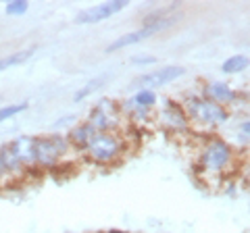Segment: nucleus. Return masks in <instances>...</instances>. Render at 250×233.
<instances>
[{
  "instance_id": "nucleus-1",
  "label": "nucleus",
  "mask_w": 250,
  "mask_h": 233,
  "mask_svg": "<svg viewBox=\"0 0 250 233\" xmlns=\"http://www.w3.org/2000/svg\"><path fill=\"white\" fill-rule=\"evenodd\" d=\"M85 152L92 160L106 165V162H113L121 154V142L111 131H104V134H96L90 139V144L85 146Z\"/></svg>"
},
{
  "instance_id": "nucleus-2",
  "label": "nucleus",
  "mask_w": 250,
  "mask_h": 233,
  "mask_svg": "<svg viewBox=\"0 0 250 233\" xmlns=\"http://www.w3.org/2000/svg\"><path fill=\"white\" fill-rule=\"evenodd\" d=\"M231 162V148L223 139H210L202 150V167L207 173H221Z\"/></svg>"
},
{
  "instance_id": "nucleus-3",
  "label": "nucleus",
  "mask_w": 250,
  "mask_h": 233,
  "mask_svg": "<svg viewBox=\"0 0 250 233\" xmlns=\"http://www.w3.org/2000/svg\"><path fill=\"white\" fill-rule=\"evenodd\" d=\"M121 121V113H119V106H117L113 100H100V102L92 108L90 113V125L92 129L100 131V134H104V131H111L119 125Z\"/></svg>"
},
{
  "instance_id": "nucleus-4",
  "label": "nucleus",
  "mask_w": 250,
  "mask_h": 233,
  "mask_svg": "<svg viewBox=\"0 0 250 233\" xmlns=\"http://www.w3.org/2000/svg\"><path fill=\"white\" fill-rule=\"evenodd\" d=\"M188 115L200 123H208V125H217V123L228 121V111L221 104H215L210 100L190 98L188 100Z\"/></svg>"
},
{
  "instance_id": "nucleus-5",
  "label": "nucleus",
  "mask_w": 250,
  "mask_h": 233,
  "mask_svg": "<svg viewBox=\"0 0 250 233\" xmlns=\"http://www.w3.org/2000/svg\"><path fill=\"white\" fill-rule=\"evenodd\" d=\"M173 23H175V17H161V19H156L154 23H148V25H144L142 29H138V32H131V34H125V36H121V38H117L113 44L106 46V52H117V50L125 48V46L138 44V42L146 40V38H150L152 34H159L161 29L171 27Z\"/></svg>"
},
{
  "instance_id": "nucleus-6",
  "label": "nucleus",
  "mask_w": 250,
  "mask_h": 233,
  "mask_svg": "<svg viewBox=\"0 0 250 233\" xmlns=\"http://www.w3.org/2000/svg\"><path fill=\"white\" fill-rule=\"evenodd\" d=\"M67 152V139L61 136L36 137V162L44 167H52Z\"/></svg>"
},
{
  "instance_id": "nucleus-7",
  "label": "nucleus",
  "mask_w": 250,
  "mask_h": 233,
  "mask_svg": "<svg viewBox=\"0 0 250 233\" xmlns=\"http://www.w3.org/2000/svg\"><path fill=\"white\" fill-rule=\"evenodd\" d=\"M127 2L125 0H108V2H100L96 6H90V9H83L80 15L75 17V23H80V25H88V23H100L108 17H113V15L121 13Z\"/></svg>"
},
{
  "instance_id": "nucleus-8",
  "label": "nucleus",
  "mask_w": 250,
  "mask_h": 233,
  "mask_svg": "<svg viewBox=\"0 0 250 233\" xmlns=\"http://www.w3.org/2000/svg\"><path fill=\"white\" fill-rule=\"evenodd\" d=\"M186 73L184 67H163V69H154V71L146 73L142 77L136 79V85H148V88H161V85H167L171 81L179 79ZM146 88V90H148Z\"/></svg>"
},
{
  "instance_id": "nucleus-9",
  "label": "nucleus",
  "mask_w": 250,
  "mask_h": 233,
  "mask_svg": "<svg viewBox=\"0 0 250 233\" xmlns=\"http://www.w3.org/2000/svg\"><path fill=\"white\" fill-rule=\"evenodd\" d=\"M9 148L21 167L36 162V137H17L13 144H9Z\"/></svg>"
},
{
  "instance_id": "nucleus-10",
  "label": "nucleus",
  "mask_w": 250,
  "mask_h": 233,
  "mask_svg": "<svg viewBox=\"0 0 250 233\" xmlns=\"http://www.w3.org/2000/svg\"><path fill=\"white\" fill-rule=\"evenodd\" d=\"M205 94H207V100H210V102H215V104H221V106L236 102V98H238L236 90H231V85L221 83V81L207 83Z\"/></svg>"
},
{
  "instance_id": "nucleus-11",
  "label": "nucleus",
  "mask_w": 250,
  "mask_h": 233,
  "mask_svg": "<svg viewBox=\"0 0 250 233\" xmlns=\"http://www.w3.org/2000/svg\"><path fill=\"white\" fill-rule=\"evenodd\" d=\"M163 125L169 127L171 131H184L188 129V115L182 111V106L177 104H167L161 113Z\"/></svg>"
},
{
  "instance_id": "nucleus-12",
  "label": "nucleus",
  "mask_w": 250,
  "mask_h": 233,
  "mask_svg": "<svg viewBox=\"0 0 250 233\" xmlns=\"http://www.w3.org/2000/svg\"><path fill=\"white\" fill-rule=\"evenodd\" d=\"M96 136V131L92 129L90 123H83V125L80 127H75L71 131V136H69V139H71V144H75L77 148H85V146L90 144V139Z\"/></svg>"
},
{
  "instance_id": "nucleus-13",
  "label": "nucleus",
  "mask_w": 250,
  "mask_h": 233,
  "mask_svg": "<svg viewBox=\"0 0 250 233\" xmlns=\"http://www.w3.org/2000/svg\"><path fill=\"white\" fill-rule=\"evenodd\" d=\"M34 52H36V48H27V50H17V52L9 54V57L0 58V71H4V69H9V67H15V65L25 63V60H29L31 57H34Z\"/></svg>"
},
{
  "instance_id": "nucleus-14",
  "label": "nucleus",
  "mask_w": 250,
  "mask_h": 233,
  "mask_svg": "<svg viewBox=\"0 0 250 233\" xmlns=\"http://www.w3.org/2000/svg\"><path fill=\"white\" fill-rule=\"evenodd\" d=\"M248 67V57H244V54H236V57L228 58L223 63V73H240L244 71V69Z\"/></svg>"
},
{
  "instance_id": "nucleus-15",
  "label": "nucleus",
  "mask_w": 250,
  "mask_h": 233,
  "mask_svg": "<svg viewBox=\"0 0 250 233\" xmlns=\"http://www.w3.org/2000/svg\"><path fill=\"white\" fill-rule=\"evenodd\" d=\"M106 79H108V75H100V77H96V79L88 81V83H85L83 88H82V90L75 94V102H80V100L88 98V96H90V94H94V92H96V90H100V88H103V83H104Z\"/></svg>"
},
{
  "instance_id": "nucleus-16",
  "label": "nucleus",
  "mask_w": 250,
  "mask_h": 233,
  "mask_svg": "<svg viewBox=\"0 0 250 233\" xmlns=\"http://www.w3.org/2000/svg\"><path fill=\"white\" fill-rule=\"evenodd\" d=\"M27 102H17V104H6V106H2L0 108V123L2 121H6V119H11V116H15V115H19V113H23V111H27Z\"/></svg>"
},
{
  "instance_id": "nucleus-17",
  "label": "nucleus",
  "mask_w": 250,
  "mask_h": 233,
  "mask_svg": "<svg viewBox=\"0 0 250 233\" xmlns=\"http://www.w3.org/2000/svg\"><path fill=\"white\" fill-rule=\"evenodd\" d=\"M131 100H134L138 106H142V108H150L156 102V94H154L152 90H146L144 88V90H140L138 94H136V98H131Z\"/></svg>"
},
{
  "instance_id": "nucleus-18",
  "label": "nucleus",
  "mask_w": 250,
  "mask_h": 233,
  "mask_svg": "<svg viewBox=\"0 0 250 233\" xmlns=\"http://www.w3.org/2000/svg\"><path fill=\"white\" fill-rule=\"evenodd\" d=\"M125 108L131 113V116H134L136 121H144L146 116H148V108H142V106H138L134 100H127V104H125Z\"/></svg>"
},
{
  "instance_id": "nucleus-19",
  "label": "nucleus",
  "mask_w": 250,
  "mask_h": 233,
  "mask_svg": "<svg viewBox=\"0 0 250 233\" xmlns=\"http://www.w3.org/2000/svg\"><path fill=\"white\" fill-rule=\"evenodd\" d=\"M27 11V2L25 0H13V2L6 4V13L9 15H23Z\"/></svg>"
},
{
  "instance_id": "nucleus-20",
  "label": "nucleus",
  "mask_w": 250,
  "mask_h": 233,
  "mask_svg": "<svg viewBox=\"0 0 250 233\" xmlns=\"http://www.w3.org/2000/svg\"><path fill=\"white\" fill-rule=\"evenodd\" d=\"M131 63H136V65H152V63H156V58L154 57H134L131 58Z\"/></svg>"
},
{
  "instance_id": "nucleus-21",
  "label": "nucleus",
  "mask_w": 250,
  "mask_h": 233,
  "mask_svg": "<svg viewBox=\"0 0 250 233\" xmlns=\"http://www.w3.org/2000/svg\"><path fill=\"white\" fill-rule=\"evenodd\" d=\"M6 173V169H4V165H2V160H0V175H4Z\"/></svg>"
}]
</instances>
